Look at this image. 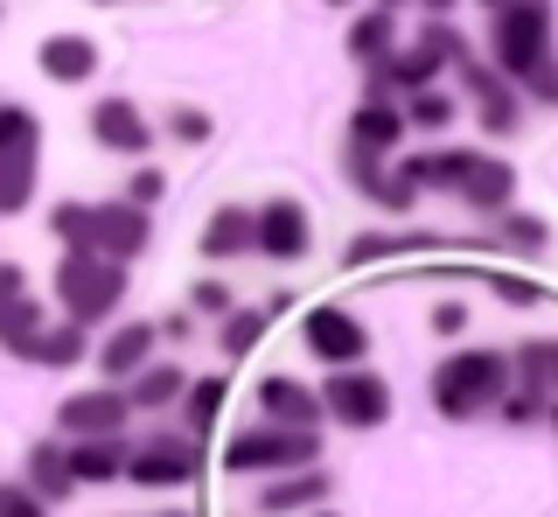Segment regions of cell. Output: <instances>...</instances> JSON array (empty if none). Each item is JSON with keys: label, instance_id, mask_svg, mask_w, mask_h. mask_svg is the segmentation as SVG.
I'll return each mask as SVG.
<instances>
[{"label": "cell", "instance_id": "cell-23", "mask_svg": "<svg viewBox=\"0 0 558 517\" xmlns=\"http://www.w3.org/2000/svg\"><path fill=\"white\" fill-rule=\"evenodd\" d=\"M328 490H336V482H328V469L279 476V482H266V490H258V510H266V517H279V510H307V504H322Z\"/></svg>", "mask_w": 558, "mask_h": 517}, {"label": "cell", "instance_id": "cell-15", "mask_svg": "<svg viewBox=\"0 0 558 517\" xmlns=\"http://www.w3.org/2000/svg\"><path fill=\"white\" fill-rule=\"evenodd\" d=\"M258 412H266V426H314L322 420V392L293 385V377H266L258 385Z\"/></svg>", "mask_w": 558, "mask_h": 517}, {"label": "cell", "instance_id": "cell-31", "mask_svg": "<svg viewBox=\"0 0 558 517\" xmlns=\"http://www.w3.org/2000/svg\"><path fill=\"white\" fill-rule=\"evenodd\" d=\"M49 231L63 238V252H92V211H84V203H57Z\"/></svg>", "mask_w": 558, "mask_h": 517}, {"label": "cell", "instance_id": "cell-13", "mask_svg": "<svg viewBox=\"0 0 558 517\" xmlns=\"http://www.w3.org/2000/svg\"><path fill=\"white\" fill-rule=\"evenodd\" d=\"M342 168L356 176V189L377 203V211H391V217H405V211H412V196H418V189H405V182L391 176V168L377 161V154H363V147H342Z\"/></svg>", "mask_w": 558, "mask_h": 517}, {"label": "cell", "instance_id": "cell-17", "mask_svg": "<svg viewBox=\"0 0 558 517\" xmlns=\"http://www.w3.org/2000/svg\"><path fill=\"white\" fill-rule=\"evenodd\" d=\"M35 57H43V77H57V84L98 77V43H92V36H49Z\"/></svg>", "mask_w": 558, "mask_h": 517}, {"label": "cell", "instance_id": "cell-33", "mask_svg": "<svg viewBox=\"0 0 558 517\" xmlns=\"http://www.w3.org/2000/svg\"><path fill=\"white\" fill-rule=\"evenodd\" d=\"M545 224L537 217H502V231H496V245H510V252H545Z\"/></svg>", "mask_w": 558, "mask_h": 517}, {"label": "cell", "instance_id": "cell-5", "mask_svg": "<svg viewBox=\"0 0 558 517\" xmlns=\"http://www.w3.org/2000/svg\"><path fill=\"white\" fill-rule=\"evenodd\" d=\"M322 420H342V426H384L391 420V385H384L377 371H328V385H322Z\"/></svg>", "mask_w": 558, "mask_h": 517}, {"label": "cell", "instance_id": "cell-27", "mask_svg": "<svg viewBox=\"0 0 558 517\" xmlns=\"http://www.w3.org/2000/svg\"><path fill=\"white\" fill-rule=\"evenodd\" d=\"M28 364H49V371L84 364V329H77V322H63V329H43V336L28 342Z\"/></svg>", "mask_w": 558, "mask_h": 517}, {"label": "cell", "instance_id": "cell-41", "mask_svg": "<svg viewBox=\"0 0 558 517\" xmlns=\"http://www.w3.org/2000/svg\"><path fill=\"white\" fill-rule=\"evenodd\" d=\"M551 426H558V399H551Z\"/></svg>", "mask_w": 558, "mask_h": 517}, {"label": "cell", "instance_id": "cell-9", "mask_svg": "<svg viewBox=\"0 0 558 517\" xmlns=\"http://www.w3.org/2000/svg\"><path fill=\"white\" fill-rule=\"evenodd\" d=\"M126 412H133L126 392L98 385V392H70V399L57 406V426H63V434H77V441H105V434L126 426Z\"/></svg>", "mask_w": 558, "mask_h": 517}, {"label": "cell", "instance_id": "cell-19", "mask_svg": "<svg viewBox=\"0 0 558 517\" xmlns=\"http://www.w3.org/2000/svg\"><path fill=\"white\" fill-rule=\"evenodd\" d=\"M398 141H405V112H398V106H356V112H349V147L391 154Z\"/></svg>", "mask_w": 558, "mask_h": 517}, {"label": "cell", "instance_id": "cell-35", "mask_svg": "<svg viewBox=\"0 0 558 517\" xmlns=\"http://www.w3.org/2000/svg\"><path fill=\"white\" fill-rule=\"evenodd\" d=\"M0 517H49V504L28 490V482H0Z\"/></svg>", "mask_w": 558, "mask_h": 517}, {"label": "cell", "instance_id": "cell-30", "mask_svg": "<svg viewBox=\"0 0 558 517\" xmlns=\"http://www.w3.org/2000/svg\"><path fill=\"white\" fill-rule=\"evenodd\" d=\"M28 189H35V161H8V154H0V217L22 211Z\"/></svg>", "mask_w": 558, "mask_h": 517}, {"label": "cell", "instance_id": "cell-3", "mask_svg": "<svg viewBox=\"0 0 558 517\" xmlns=\"http://www.w3.org/2000/svg\"><path fill=\"white\" fill-rule=\"evenodd\" d=\"M57 301H63V322L92 329V322H105L119 301H126V266H112V258H98V252H63Z\"/></svg>", "mask_w": 558, "mask_h": 517}, {"label": "cell", "instance_id": "cell-40", "mask_svg": "<svg viewBox=\"0 0 558 517\" xmlns=\"http://www.w3.org/2000/svg\"><path fill=\"white\" fill-rule=\"evenodd\" d=\"M502 420H537V399H531V392H517V399H502Z\"/></svg>", "mask_w": 558, "mask_h": 517}, {"label": "cell", "instance_id": "cell-34", "mask_svg": "<svg viewBox=\"0 0 558 517\" xmlns=\"http://www.w3.org/2000/svg\"><path fill=\"white\" fill-rule=\"evenodd\" d=\"M482 287H488V294H502L510 308H537V301H545V287H537V280H517V273H482Z\"/></svg>", "mask_w": 558, "mask_h": 517}, {"label": "cell", "instance_id": "cell-28", "mask_svg": "<svg viewBox=\"0 0 558 517\" xmlns=\"http://www.w3.org/2000/svg\"><path fill=\"white\" fill-rule=\"evenodd\" d=\"M266 308H231L223 315V357H252L258 350V336H266Z\"/></svg>", "mask_w": 558, "mask_h": 517}, {"label": "cell", "instance_id": "cell-42", "mask_svg": "<svg viewBox=\"0 0 558 517\" xmlns=\"http://www.w3.org/2000/svg\"><path fill=\"white\" fill-rule=\"evenodd\" d=\"M314 517H336V510H314Z\"/></svg>", "mask_w": 558, "mask_h": 517}, {"label": "cell", "instance_id": "cell-10", "mask_svg": "<svg viewBox=\"0 0 558 517\" xmlns=\"http://www.w3.org/2000/svg\"><path fill=\"white\" fill-rule=\"evenodd\" d=\"M147 238H154V224H147V211H133V203H98V211H92V252L112 258V266L140 258Z\"/></svg>", "mask_w": 558, "mask_h": 517}, {"label": "cell", "instance_id": "cell-6", "mask_svg": "<svg viewBox=\"0 0 558 517\" xmlns=\"http://www.w3.org/2000/svg\"><path fill=\"white\" fill-rule=\"evenodd\" d=\"M196 469H203L196 434H154V441L133 447L126 482H140V490H182V482H196Z\"/></svg>", "mask_w": 558, "mask_h": 517}, {"label": "cell", "instance_id": "cell-16", "mask_svg": "<svg viewBox=\"0 0 558 517\" xmlns=\"http://www.w3.org/2000/svg\"><path fill=\"white\" fill-rule=\"evenodd\" d=\"M461 84L475 92V106H482V133H510V127H517V92H510L496 71H482V63H461Z\"/></svg>", "mask_w": 558, "mask_h": 517}, {"label": "cell", "instance_id": "cell-7", "mask_svg": "<svg viewBox=\"0 0 558 517\" xmlns=\"http://www.w3.org/2000/svg\"><path fill=\"white\" fill-rule=\"evenodd\" d=\"M301 336H307V350L322 357L328 371H356L363 357H371V329H363L349 308H307Z\"/></svg>", "mask_w": 558, "mask_h": 517}, {"label": "cell", "instance_id": "cell-43", "mask_svg": "<svg viewBox=\"0 0 558 517\" xmlns=\"http://www.w3.org/2000/svg\"><path fill=\"white\" fill-rule=\"evenodd\" d=\"M168 517H189V510H168Z\"/></svg>", "mask_w": 558, "mask_h": 517}, {"label": "cell", "instance_id": "cell-36", "mask_svg": "<svg viewBox=\"0 0 558 517\" xmlns=\"http://www.w3.org/2000/svg\"><path fill=\"white\" fill-rule=\"evenodd\" d=\"M168 133H174V141H209V112H196V106H168Z\"/></svg>", "mask_w": 558, "mask_h": 517}, {"label": "cell", "instance_id": "cell-39", "mask_svg": "<svg viewBox=\"0 0 558 517\" xmlns=\"http://www.w3.org/2000/svg\"><path fill=\"white\" fill-rule=\"evenodd\" d=\"M433 329H440V336H461L468 329V308L461 301H440V308H433Z\"/></svg>", "mask_w": 558, "mask_h": 517}, {"label": "cell", "instance_id": "cell-38", "mask_svg": "<svg viewBox=\"0 0 558 517\" xmlns=\"http://www.w3.org/2000/svg\"><path fill=\"white\" fill-rule=\"evenodd\" d=\"M189 301H196L203 315H231V287H223V280H196V287H189Z\"/></svg>", "mask_w": 558, "mask_h": 517}, {"label": "cell", "instance_id": "cell-32", "mask_svg": "<svg viewBox=\"0 0 558 517\" xmlns=\"http://www.w3.org/2000/svg\"><path fill=\"white\" fill-rule=\"evenodd\" d=\"M405 127H418V133L453 127V98H447V92H418V98H412V112H405Z\"/></svg>", "mask_w": 558, "mask_h": 517}, {"label": "cell", "instance_id": "cell-1", "mask_svg": "<svg viewBox=\"0 0 558 517\" xmlns=\"http://www.w3.org/2000/svg\"><path fill=\"white\" fill-rule=\"evenodd\" d=\"M510 377L517 371H510L502 350H461L433 371V406H440L447 420H475L482 406H496L502 392H510Z\"/></svg>", "mask_w": 558, "mask_h": 517}, {"label": "cell", "instance_id": "cell-29", "mask_svg": "<svg viewBox=\"0 0 558 517\" xmlns=\"http://www.w3.org/2000/svg\"><path fill=\"white\" fill-rule=\"evenodd\" d=\"M223 377H203V385H189V399H182V412H189V434H209L217 426V412H223Z\"/></svg>", "mask_w": 558, "mask_h": 517}, {"label": "cell", "instance_id": "cell-22", "mask_svg": "<svg viewBox=\"0 0 558 517\" xmlns=\"http://www.w3.org/2000/svg\"><path fill=\"white\" fill-rule=\"evenodd\" d=\"M28 490L43 496V504H63L70 490H77V476H70V455L57 441H35L28 447Z\"/></svg>", "mask_w": 558, "mask_h": 517}, {"label": "cell", "instance_id": "cell-11", "mask_svg": "<svg viewBox=\"0 0 558 517\" xmlns=\"http://www.w3.org/2000/svg\"><path fill=\"white\" fill-rule=\"evenodd\" d=\"M92 133H98V147H112V154H147L154 147V133H147V119H140L133 98H98Z\"/></svg>", "mask_w": 558, "mask_h": 517}, {"label": "cell", "instance_id": "cell-18", "mask_svg": "<svg viewBox=\"0 0 558 517\" xmlns=\"http://www.w3.org/2000/svg\"><path fill=\"white\" fill-rule=\"evenodd\" d=\"M447 238L440 231H405V238H391V231H363V238H349V252H342V266H377V258H398V252H440Z\"/></svg>", "mask_w": 558, "mask_h": 517}, {"label": "cell", "instance_id": "cell-21", "mask_svg": "<svg viewBox=\"0 0 558 517\" xmlns=\"http://www.w3.org/2000/svg\"><path fill=\"white\" fill-rule=\"evenodd\" d=\"M510 371L523 377V392H531L537 406L558 399V336H537V342H523V350L510 357Z\"/></svg>", "mask_w": 558, "mask_h": 517}, {"label": "cell", "instance_id": "cell-37", "mask_svg": "<svg viewBox=\"0 0 558 517\" xmlns=\"http://www.w3.org/2000/svg\"><path fill=\"white\" fill-rule=\"evenodd\" d=\"M168 196V176H161V168H140V176H133V211H154V203H161Z\"/></svg>", "mask_w": 558, "mask_h": 517}, {"label": "cell", "instance_id": "cell-8", "mask_svg": "<svg viewBox=\"0 0 558 517\" xmlns=\"http://www.w3.org/2000/svg\"><path fill=\"white\" fill-rule=\"evenodd\" d=\"M307 238H314V224H307V211H301L293 196H272V203H258V211H252V252H266V258H301Z\"/></svg>", "mask_w": 558, "mask_h": 517}, {"label": "cell", "instance_id": "cell-25", "mask_svg": "<svg viewBox=\"0 0 558 517\" xmlns=\"http://www.w3.org/2000/svg\"><path fill=\"white\" fill-rule=\"evenodd\" d=\"M203 258H238V252H252V211H231L223 203L217 217L203 224V245H196Z\"/></svg>", "mask_w": 558, "mask_h": 517}, {"label": "cell", "instance_id": "cell-20", "mask_svg": "<svg viewBox=\"0 0 558 517\" xmlns=\"http://www.w3.org/2000/svg\"><path fill=\"white\" fill-rule=\"evenodd\" d=\"M126 461H133V447L119 441V434L70 447V476H77V482H119V476H126Z\"/></svg>", "mask_w": 558, "mask_h": 517}, {"label": "cell", "instance_id": "cell-2", "mask_svg": "<svg viewBox=\"0 0 558 517\" xmlns=\"http://www.w3.org/2000/svg\"><path fill=\"white\" fill-rule=\"evenodd\" d=\"M488 43H496L502 71L531 84L551 63V8L545 0H502V8L488 14Z\"/></svg>", "mask_w": 558, "mask_h": 517}, {"label": "cell", "instance_id": "cell-4", "mask_svg": "<svg viewBox=\"0 0 558 517\" xmlns=\"http://www.w3.org/2000/svg\"><path fill=\"white\" fill-rule=\"evenodd\" d=\"M322 461V434L314 426H258V434H238L223 447V469H314Z\"/></svg>", "mask_w": 558, "mask_h": 517}, {"label": "cell", "instance_id": "cell-14", "mask_svg": "<svg viewBox=\"0 0 558 517\" xmlns=\"http://www.w3.org/2000/svg\"><path fill=\"white\" fill-rule=\"evenodd\" d=\"M154 322H119L112 336H105V350H98V371H105V385H112V377H140L147 371V350H154Z\"/></svg>", "mask_w": 558, "mask_h": 517}, {"label": "cell", "instance_id": "cell-26", "mask_svg": "<svg viewBox=\"0 0 558 517\" xmlns=\"http://www.w3.org/2000/svg\"><path fill=\"white\" fill-rule=\"evenodd\" d=\"M126 399L140 406V412H154V406H174V399H189V377H182V364H147L133 377V392Z\"/></svg>", "mask_w": 558, "mask_h": 517}, {"label": "cell", "instance_id": "cell-24", "mask_svg": "<svg viewBox=\"0 0 558 517\" xmlns=\"http://www.w3.org/2000/svg\"><path fill=\"white\" fill-rule=\"evenodd\" d=\"M391 43H398V14L391 8H363L356 28H349V57H356V63H384Z\"/></svg>", "mask_w": 558, "mask_h": 517}, {"label": "cell", "instance_id": "cell-12", "mask_svg": "<svg viewBox=\"0 0 558 517\" xmlns=\"http://www.w3.org/2000/svg\"><path fill=\"white\" fill-rule=\"evenodd\" d=\"M453 196H461L468 211H482V217H502V211H510V196H517V176H510V161H488V154H475Z\"/></svg>", "mask_w": 558, "mask_h": 517}]
</instances>
